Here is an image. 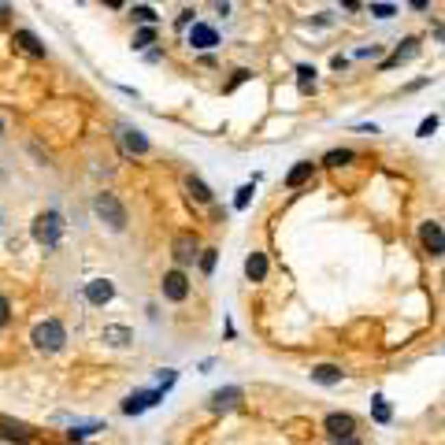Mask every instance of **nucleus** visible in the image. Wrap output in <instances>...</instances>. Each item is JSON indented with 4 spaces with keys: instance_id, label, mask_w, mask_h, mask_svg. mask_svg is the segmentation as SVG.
Segmentation results:
<instances>
[{
    "instance_id": "nucleus-32",
    "label": "nucleus",
    "mask_w": 445,
    "mask_h": 445,
    "mask_svg": "<svg viewBox=\"0 0 445 445\" xmlns=\"http://www.w3.org/2000/svg\"><path fill=\"white\" fill-rule=\"evenodd\" d=\"M197 19H193V8H186V12H178V19H175V26L178 30H189V26H193Z\"/></svg>"
},
{
    "instance_id": "nucleus-20",
    "label": "nucleus",
    "mask_w": 445,
    "mask_h": 445,
    "mask_svg": "<svg viewBox=\"0 0 445 445\" xmlns=\"http://www.w3.org/2000/svg\"><path fill=\"white\" fill-rule=\"evenodd\" d=\"M312 171H315V163H312V160H301V163H297V167H289V175H286V186H289V189L304 186L308 178H312Z\"/></svg>"
},
{
    "instance_id": "nucleus-38",
    "label": "nucleus",
    "mask_w": 445,
    "mask_h": 445,
    "mask_svg": "<svg viewBox=\"0 0 445 445\" xmlns=\"http://www.w3.org/2000/svg\"><path fill=\"white\" fill-rule=\"evenodd\" d=\"M101 4H108V8H123L126 0H101Z\"/></svg>"
},
{
    "instance_id": "nucleus-13",
    "label": "nucleus",
    "mask_w": 445,
    "mask_h": 445,
    "mask_svg": "<svg viewBox=\"0 0 445 445\" xmlns=\"http://www.w3.org/2000/svg\"><path fill=\"white\" fill-rule=\"evenodd\" d=\"M219 45V30L208 23H193L189 26V49H215Z\"/></svg>"
},
{
    "instance_id": "nucleus-33",
    "label": "nucleus",
    "mask_w": 445,
    "mask_h": 445,
    "mask_svg": "<svg viewBox=\"0 0 445 445\" xmlns=\"http://www.w3.org/2000/svg\"><path fill=\"white\" fill-rule=\"evenodd\" d=\"M378 52H383V49H378V45H371V49H357V60H375Z\"/></svg>"
},
{
    "instance_id": "nucleus-28",
    "label": "nucleus",
    "mask_w": 445,
    "mask_h": 445,
    "mask_svg": "<svg viewBox=\"0 0 445 445\" xmlns=\"http://www.w3.org/2000/svg\"><path fill=\"white\" fill-rule=\"evenodd\" d=\"M252 193H256V186H241L238 189V197H234V208H238V212H241V208H249V201H252Z\"/></svg>"
},
{
    "instance_id": "nucleus-9",
    "label": "nucleus",
    "mask_w": 445,
    "mask_h": 445,
    "mask_svg": "<svg viewBox=\"0 0 445 445\" xmlns=\"http://www.w3.org/2000/svg\"><path fill=\"white\" fill-rule=\"evenodd\" d=\"M323 426H326V434H330L334 442H345V438H352V434H357V420H352L349 412H330L323 420Z\"/></svg>"
},
{
    "instance_id": "nucleus-22",
    "label": "nucleus",
    "mask_w": 445,
    "mask_h": 445,
    "mask_svg": "<svg viewBox=\"0 0 445 445\" xmlns=\"http://www.w3.org/2000/svg\"><path fill=\"white\" fill-rule=\"evenodd\" d=\"M371 416H375V423H389V405H386L383 394L371 397Z\"/></svg>"
},
{
    "instance_id": "nucleus-39",
    "label": "nucleus",
    "mask_w": 445,
    "mask_h": 445,
    "mask_svg": "<svg viewBox=\"0 0 445 445\" xmlns=\"http://www.w3.org/2000/svg\"><path fill=\"white\" fill-rule=\"evenodd\" d=\"M434 38H438V41H445V26H434Z\"/></svg>"
},
{
    "instance_id": "nucleus-17",
    "label": "nucleus",
    "mask_w": 445,
    "mask_h": 445,
    "mask_svg": "<svg viewBox=\"0 0 445 445\" xmlns=\"http://www.w3.org/2000/svg\"><path fill=\"white\" fill-rule=\"evenodd\" d=\"M186 193H189V201H197V204H212V189H208L204 178H197V175H186Z\"/></svg>"
},
{
    "instance_id": "nucleus-12",
    "label": "nucleus",
    "mask_w": 445,
    "mask_h": 445,
    "mask_svg": "<svg viewBox=\"0 0 445 445\" xmlns=\"http://www.w3.org/2000/svg\"><path fill=\"white\" fill-rule=\"evenodd\" d=\"M112 297H115V282H112V278H89V282H86V301L93 308H104Z\"/></svg>"
},
{
    "instance_id": "nucleus-14",
    "label": "nucleus",
    "mask_w": 445,
    "mask_h": 445,
    "mask_svg": "<svg viewBox=\"0 0 445 445\" xmlns=\"http://www.w3.org/2000/svg\"><path fill=\"white\" fill-rule=\"evenodd\" d=\"M101 341L112 345V349H130V345H134V330H130V326H123V323H108L101 330Z\"/></svg>"
},
{
    "instance_id": "nucleus-18",
    "label": "nucleus",
    "mask_w": 445,
    "mask_h": 445,
    "mask_svg": "<svg viewBox=\"0 0 445 445\" xmlns=\"http://www.w3.org/2000/svg\"><path fill=\"white\" fill-rule=\"evenodd\" d=\"M341 378H345V371L334 368V364H315L312 368V383H320V386H338Z\"/></svg>"
},
{
    "instance_id": "nucleus-3",
    "label": "nucleus",
    "mask_w": 445,
    "mask_h": 445,
    "mask_svg": "<svg viewBox=\"0 0 445 445\" xmlns=\"http://www.w3.org/2000/svg\"><path fill=\"white\" fill-rule=\"evenodd\" d=\"M30 341H34V349L38 352H60L63 345H67V330H63V323L60 320H41V323H34V330H30Z\"/></svg>"
},
{
    "instance_id": "nucleus-23",
    "label": "nucleus",
    "mask_w": 445,
    "mask_h": 445,
    "mask_svg": "<svg viewBox=\"0 0 445 445\" xmlns=\"http://www.w3.org/2000/svg\"><path fill=\"white\" fill-rule=\"evenodd\" d=\"M152 41H156V26H141V30L134 34V41H130V45H134V49L141 52V49H149Z\"/></svg>"
},
{
    "instance_id": "nucleus-29",
    "label": "nucleus",
    "mask_w": 445,
    "mask_h": 445,
    "mask_svg": "<svg viewBox=\"0 0 445 445\" xmlns=\"http://www.w3.org/2000/svg\"><path fill=\"white\" fill-rule=\"evenodd\" d=\"M434 130H438V115H426V119L420 123V130H416V134H420V138H431Z\"/></svg>"
},
{
    "instance_id": "nucleus-31",
    "label": "nucleus",
    "mask_w": 445,
    "mask_h": 445,
    "mask_svg": "<svg viewBox=\"0 0 445 445\" xmlns=\"http://www.w3.org/2000/svg\"><path fill=\"white\" fill-rule=\"evenodd\" d=\"M371 15L375 19H389V15H397V8L394 4H371Z\"/></svg>"
},
{
    "instance_id": "nucleus-21",
    "label": "nucleus",
    "mask_w": 445,
    "mask_h": 445,
    "mask_svg": "<svg viewBox=\"0 0 445 445\" xmlns=\"http://www.w3.org/2000/svg\"><path fill=\"white\" fill-rule=\"evenodd\" d=\"M297 86H301V93H312L315 89V67L301 63V67H297Z\"/></svg>"
},
{
    "instance_id": "nucleus-4",
    "label": "nucleus",
    "mask_w": 445,
    "mask_h": 445,
    "mask_svg": "<svg viewBox=\"0 0 445 445\" xmlns=\"http://www.w3.org/2000/svg\"><path fill=\"white\" fill-rule=\"evenodd\" d=\"M115 141L123 145L126 156H149V152H152V141L145 138L138 126H130V123H119V126H115Z\"/></svg>"
},
{
    "instance_id": "nucleus-26",
    "label": "nucleus",
    "mask_w": 445,
    "mask_h": 445,
    "mask_svg": "<svg viewBox=\"0 0 445 445\" xmlns=\"http://www.w3.org/2000/svg\"><path fill=\"white\" fill-rule=\"evenodd\" d=\"M93 431H101V423H89V426H71V431H67V442H86Z\"/></svg>"
},
{
    "instance_id": "nucleus-7",
    "label": "nucleus",
    "mask_w": 445,
    "mask_h": 445,
    "mask_svg": "<svg viewBox=\"0 0 445 445\" xmlns=\"http://www.w3.org/2000/svg\"><path fill=\"white\" fill-rule=\"evenodd\" d=\"M420 245H423L426 256H445V230H442V223H434V219L420 223Z\"/></svg>"
},
{
    "instance_id": "nucleus-10",
    "label": "nucleus",
    "mask_w": 445,
    "mask_h": 445,
    "mask_svg": "<svg viewBox=\"0 0 445 445\" xmlns=\"http://www.w3.org/2000/svg\"><path fill=\"white\" fill-rule=\"evenodd\" d=\"M12 45H15V49H19V52H26V56H30V60H45V56H49V49H45V41H41L34 30H15V34H12Z\"/></svg>"
},
{
    "instance_id": "nucleus-24",
    "label": "nucleus",
    "mask_w": 445,
    "mask_h": 445,
    "mask_svg": "<svg viewBox=\"0 0 445 445\" xmlns=\"http://www.w3.org/2000/svg\"><path fill=\"white\" fill-rule=\"evenodd\" d=\"M349 160H352V149H330V152L323 156L326 167H341V163H349Z\"/></svg>"
},
{
    "instance_id": "nucleus-40",
    "label": "nucleus",
    "mask_w": 445,
    "mask_h": 445,
    "mask_svg": "<svg viewBox=\"0 0 445 445\" xmlns=\"http://www.w3.org/2000/svg\"><path fill=\"white\" fill-rule=\"evenodd\" d=\"M0 134H4V119H0Z\"/></svg>"
},
{
    "instance_id": "nucleus-19",
    "label": "nucleus",
    "mask_w": 445,
    "mask_h": 445,
    "mask_svg": "<svg viewBox=\"0 0 445 445\" xmlns=\"http://www.w3.org/2000/svg\"><path fill=\"white\" fill-rule=\"evenodd\" d=\"M416 52H420V38H405V41H401V49H397L394 56H389V60L383 63V71H389V67H397V63H405V60H412Z\"/></svg>"
},
{
    "instance_id": "nucleus-5",
    "label": "nucleus",
    "mask_w": 445,
    "mask_h": 445,
    "mask_svg": "<svg viewBox=\"0 0 445 445\" xmlns=\"http://www.w3.org/2000/svg\"><path fill=\"white\" fill-rule=\"evenodd\" d=\"M171 256H175L178 267H189L197 256H201V241H197L193 230H178L175 241H171Z\"/></svg>"
},
{
    "instance_id": "nucleus-25",
    "label": "nucleus",
    "mask_w": 445,
    "mask_h": 445,
    "mask_svg": "<svg viewBox=\"0 0 445 445\" xmlns=\"http://www.w3.org/2000/svg\"><path fill=\"white\" fill-rule=\"evenodd\" d=\"M134 23H141V26H156V12H152L149 4H138V8H134Z\"/></svg>"
},
{
    "instance_id": "nucleus-35",
    "label": "nucleus",
    "mask_w": 445,
    "mask_h": 445,
    "mask_svg": "<svg viewBox=\"0 0 445 445\" xmlns=\"http://www.w3.org/2000/svg\"><path fill=\"white\" fill-rule=\"evenodd\" d=\"M212 8H215V12H223V15H226V12H230V0H212Z\"/></svg>"
},
{
    "instance_id": "nucleus-30",
    "label": "nucleus",
    "mask_w": 445,
    "mask_h": 445,
    "mask_svg": "<svg viewBox=\"0 0 445 445\" xmlns=\"http://www.w3.org/2000/svg\"><path fill=\"white\" fill-rule=\"evenodd\" d=\"M8 323H12V301H8L4 293H0V330H4Z\"/></svg>"
},
{
    "instance_id": "nucleus-11",
    "label": "nucleus",
    "mask_w": 445,
    "mask_h": 445,
    "mask_svg": "<svg viewBox=\"0 0 445 445\" xmlns=\"http://www.w3.org/2000/svg\"><path fill=\"white\" fill-rule=\"evenodd\" d=\"M241 386H223V389H215L212 397H208V412H230V408H238L241 405Z\"/></svg>"
},
{
    "instance_id": "nucleus-16",
    "label": "nucleus",
    "mask_w": 445,
    "mask_h": 445,
    "mask_svg": "<svg viewBox=\"0 0 445 445\" xmlns=\"http://www.w3.org/2000/svg\"><path fill=\"white\" fill-rule=\"evenodd\" d=\"M245 278H249V282H263V278H267V256H263V252H249V256H245Z\"/></svg>"
},
{
    "instance_id": "nucleus-1",
    "label": "nucleus",
    "mask_w": 445,
    "mask_h": 445,
    "mask_svg": "<svg viewBox=\"0 0 445 445\" xmlns=\"http://www.w3.org/2000/svg\"><path fill=\"white\" fill-rule=\"evenodd\" d=\"M93 215L101 219L112 234H123L126 230V208L115 193H108V189H101V193L93 197Z\"/></svg>"
},
{
    "instance_id": "nucleus-37",
    "label": "nucleus",
    "mask_w": 445,
    "mask_h": 445,
    "mask_svg": "<svg viewBox=\"0 0 445 445\" xmlns=\"http://www.w3.org/2000/svg\"><path fill=\"white\" fill-rule=\"evenodd\" d=\"M408 4H412L416 12H426V8H431V0H408Z\"/></svg>"
},
{
    "instance_id": "nucleus-2",
    "label": "nucleus",
    "mask_w": 445,
    "mask_h": 445,
    "mask_svg": "<svg viewBox=\"0 0 445 445\" xmlns=\"http://www.w3.org/2000/svg\"><path fill=\"white\" fill-rule=\"evenodd\" d=\"M30 238L45 245V249H56L60 238H63V215L56 212V208H49V212H41V215H34V223H30Z\"/></svg>"
},
{
    "instance_id": "nucleus-27",
    "label": "nucleus",
    "mask_w": 445,
    "mask_h": 445,
    "mask_svg": "<svg viewBox=\"0 0 445 445\" xmlns=\"http://www.w3.org/2000/svg\"><path fill=\"white\" fill-rule=\"evenodd\" d=\"M215 260H219V252H215V249H201V256H197L204 275H212V271H215Z\"/></svg>"
},
{
    "instance_id": "nucleus-8",
    "label": "nucleus",
    "mask_w": 445,
    "mask_h": 445,
    "mask_svg": "<svg viewBox=\"0 0 445 445\" xmlns=\"http://www.w3.org/2000/svg\"><path fill=\"white\" fill-rule=\"evenodd\" d=\"M160 401H163V389H138V394H130L119 408H123V416H141Z\"/></svg>"
},
{
    "instance_id": "nucleus-34",
    "label": "nucleus",
    "mask_w": 445,
    "mask_h": 445,
    "mask_svg": "<svg viewBox=\"0 0 445 445\" xmlns=\"http://www.w3.org/2000/svg\"><path fill=\"white\" fill-rule=\"evenodd\" d=\"M330 67H334V71H345V67H349V60H345V56H334Z\"/></svg>"
},
{
    "instance_id": "nucleus-15",
    "label": "nucleus",
    "mask_w": 445,
    "mask_h": 445,
    "mask_svg": "<svg viewBox=\"0 0 445 445\" xmlns=\"http://www.w3.org/2000/svg\"><path fill=\"white\" fill-rule=\"evenodd\" d=\"M0 438L26 445V442H34V426L30 423H19V420H0Z\"/></svg>"
},
{
    "instance_id": "nucleus-36",
    "label": "nucleus",
    "mask_w": 445,
    "mask_h": 445,
    "mask_svg": "<svg viewBox=\"0 0 445 445\" xmlns=\"http://www.w3.org/2000/svg\"><path fill=\"white\" fill-rule=\"evenodd\" d=\"M8 15H12V4H8V0H0V23H4Z\"/></svg>"
},
{
    "instance_id": "nucleus-6",
    "label": "nucleus",
    "mask_w": 445,
    "mask_h": 445,
    "mask_svg": "<svg viewBox=\"0 0 445 445\" xmlns=\"http://www.w3.org/2000/svg\"><path fill=\"white\" fill-rule=\"evenodd\" d=\"M160 293L167 297V301H175V304H182V301H186V297H189V278L182 275V267L163 271V278H160Z\"/></svg>"
},
{
    "instance_id": "nucleus-41",
    "label": "nucleus",
    "mask_w": 445,
    "mask_h": 445,
    "mask_svg": "<svg viewBox=\"0 0 445 445\" xmlns=\"http://www.w3.org/2000/svg\"><path fill=\"white\" fill-rule=\"evenodd\" d=\"M442 282H445V275H442Z\"/></svg>"
}]
</instances>
